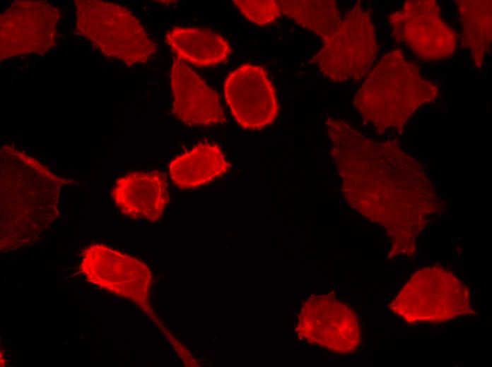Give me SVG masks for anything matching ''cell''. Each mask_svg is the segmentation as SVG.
I'll use <instances>...</instances> for the list:
<instances>
[{
  "label": "cell",
  "instance_id": "1",
  "mask_svg": "<svg viewBox=\"0 0 492 367\" xmlns=\"http://www.w3.org/2000/svg\"><path fill=\"white\" fill-rule=\"evenodd\" d=\"M1 251L32 244L59 216L65 180L13 145L1 150Z\"/></svg>",
  "mask_w": 492,
  "mask_h": 367
},
{
  "label": "cell",
  "instance_id": "2",
  "mask_svg": "<svg viewBox=\"0 0 492 367\" xmlns=\"http://www.w3.org/2000/svg\"><path fill=\"white\" fill-rule=\"evenodd\" d=\"M440 95L436 83L399 49L386 52L365 76L353 97L363 121L378 131L404 126L421 106Z\"/></svg>",
  "mask_w": 492,
  "mask_h": 367
},
{
  "label": "cell",
  "instance_id": "3",
  "mask_svg": "<svg viewBox=\"0 0 492 367\" xmlns=\"http://www.w3.org/2000/svg\"><path fill=\"white\" fill-rule=\"evenodd\" d=\"M76 28L105 56L127 65L146 63L156 51L139 20L117 4L77 0Z\"/></svg>",
  "mask_w": 492,
  "mask_h": 367
},
{
  "label": "cell",
  "instance_id": "4",
  "mask_svg": "<svg viewBox=\"0 0 492 367\" xmlns=\"http://www.w3.org/2000/svg\"><path fill=\"white\" fill-rule=\"evenodd\" d=\"M378 52L371 13L358 1L342 17L335 31L323 42L312 61L334 83L359 81L368 74Z\"/></svg>",
  "mask_w": 492,
  "mask_h": 367
},
{
  "label": "cell",
  "instance_id": "5",
  "mask_svg": "<svg viewBox=\"0 0 492 367\" xmlns=\"http://www.w3.org/2000/svg\"><path fill=\"white\" fill-rule=\"evenodd\" d=\"M389 307L409 324L442 323L472 313L468 287L440 267L416 271Z\"/></svg>",
  "mask_w": 492,
  "mask_h": 367
},
{
  "label": "cell",
  "instance_id": "6",
  "mask_svg": "<svg viewBox=\"0 0 492 367\" xmlns=\"http://www.w3.org/2000/svg\"><path fill=\"white\" fill-rule=\"evenodd\" d=\"M394 41L419 59L438 62L451 58L457 48L455 30L442 18L435 0H408L389 15Z\"/></svg>",
  "mask_w": 492,
  "mask_h": 367
},
{
  "label": "cell",
  "instance_id": "7",
  "mask_svg": "<svg viewBox=\"0 0 492 367\" xmlns=\"http://www.w3.org/2000/svg\"><path fill=\"white\" fill-rule=\"evenodd\" d=\"M79 269L88 282L130 298L146 315L158 322L147 305L151 275L144 263L106 245L93 243L83 251Z\"/></svg>",
  "mask_w": 492,
  "mask_h": 367
},
{
  "label": "cell",
  "instance_id": "8",
  "mask_svg": "<svg viewBox=\"0 0 492 367\" xmlns=\"http://www.w3.org/2000/svg\"><path fill=\"white\" fill-rule=\"evenodd\" d=\"M296 332L301 340L339 354L354 351L361 339L353 311L329 295L305 300L298 313Z\"/></svg>",
  "mask_w": 492,
  "mask_h": 367
},
{
  "label": "cell",
  "instance_id": "9",
  "mask_svg": "<svg viewBox=\"0 0 492 367\" xmlns=\"http://www.w3.org/2000/svg\"><path fill=\"white\" fill-rule=\"evenodd\" d=\"M59 18V10L45 1L13 2L0 17L1 59L49 49Z\"/></svg>",
  "mask_w": 492,
  "mask_h": 367
},
{
  "label": "cell",
  "instance_id": "10",
  "mask_svg": "<svg viewBox=\"0 0 492 367\" xmlns=\"http://www.w3.org/2000/svg\"><path fill=\"white\" fill-rule=\"evenodd\" d=\"M223 92L234 119L244 129H262L278 116L276 90L262 66L246 64L233 70L225 80Z\"/></svg>",
  "mask_w": 492,
  "mask_h": 367
},
{
  "label": "cell",
  "instance_id": "11",
  "mask_svg": "<svg viewBox=\"0 0 492 367\" xmlns=\"http://www.w3.org/2000/svg\"><path fill=\"white\" fill-rule=\"evenodd\" d=\"M170 81L172 112L177 119L190 126L226 122L218 93L177 56L173 58Z\"/></svg>",
  "mask_w": 492,
  "mask_h": 367
},
{
  "label": "cell",
  "instance_id": "12",
  "mask_svg": "<svg viewBox=\"0 0 492 367\" xmlns=\"http://www.w3.org/2000/svg\"><path fill=\"white\" fill-rule=\"evenodd\" d=\"M111 195L124 215L155 222L170 202L167 176L158 170L128 173L115 181Z\"/></svg>",
  "mask_w": 492,
  "mask_h": 367
},
{
  "label": "cell",
  "instance_id": "13",
  "mask_svg": "<svg viewBox=\"0 0 492 367\" xmlns=\"http://www.w3.org/2000/svg\"><path fill=\"white\" fill-rule=\"evenodd\" d=\"M231 168L221 148L199 143L175 157L169 164L172 182L179 188L192 189L209 184Z\"/></svg>",
  "mask_w": 492,
  "mask_h": 367
},
{
  "label": "cell",
  "instance_id": "14",
  "mask_svg": "<svg viewBox=\"0 0 492 367\" xmlns=\"http://www.w3.org/2000/svg\"><path fill=\"white\" fill-rule=\"evenodd\" d=\"M165 41L177 57L198 66L221 64L231 54L226 40L205 29L176 26L167 32Z\"/></svg>",
  "mask_w": 492,
  "mask_h": 367
},
{
  "label": "cell",
  "instance_id": "15",
  "mask_svg": "<svg viewBox=\"0 0 492 367\" xmlns=\"http://www.w3.org/2000/svg\"><path fill=\"white\" fill-rule=\"evenodd\" d=\"M459 16L462 46L470 53L474 66L483 67L491 47V1L457 0Z\"/></svg>",
  "mask_w": 492,
  "mask_h": 367
},
{
  "label": "cell",
  "instance_id": "16",
  "mask_svg": "<svg viewBox=\"0 0 492 367\" xmlns=\"http://www.w3.org/2000/svg\"><path fill=\"white\" fill-rule=\"evenodd\" d=\"M281 13L326 40L338 28L341 16L332 0L278 1Z\"/></svg>",
  "mask_w": 492,
  "mask_h": 367
},
{
  "label": "cell",
  "instance_id": "17",
  "mask_svg": "<svg viewBox=\"0 0 492 367\" xmlns=\"http://www.w3.org/2000/svg\"><path fill=\"white\" fill-rule=\"evenodd\" d=\"M233 4L250 22L262 26L273 23L281 12L278 1L234 0Z\"/></svg>",
  "mask_w": 492,
  "mask_h": 367
},
{
  "label": "cell",
  "instance_id": "18",
  "mask_svg": "<svg viewBox=\"0 0 492 367\" xmlns=\"http://www.w3.org/2000/svg\"><path fill=\"white\" fill-rule=\"evenodd\" d=\"M170 342L172 343V345L173 347H175L177 346V344H178V342L176 341L173 337H171V342Z\"/></svg>",
  "mask_w": 492,
  "mask_h": 367
},
{
  "label": "cell",
  "instance_id": "19",
  "mask_svg": "<svg viewBox=\"0 0 492 367\" xmlns=\"http://www.w3.org/2000/svg\"><path fill=\"white\" fill-rule=\"evenodd\" d=\"M174 333L175 335H180L181 332L177 327H174Z\"/></svg>",
  "mask_w": 492,
  "mask_h": 367
},
{
  "label": "cell",
  "instance_id": "20",
  "mask_svg": "<svg viewBox=\"0 0 492 367\" xmlns=\"http://www.w3.org/2000/svg\"><path fill=\"white\" fill-rule=\"evenodd\" d=\"M195 355L198 357H201V354L200 353V351L199 350H197L195 351Z\"/></svg>",
  "mask_w": 492,
  "mask_h": 367
},
{
  "label": "cell",
  "instance_id": "21",
  "mask_svg": "<svg viewBox=\"0 0 492 367\" xmlns=\"http://www.w3.org/2000/svg\"><path fill=\"white\" fill-rule=\"evenodd\" d=\"M184 342L185 343L186 345L190 346V343L187 339H183Z\"/></svg>",
  "mask_w": 492,
  "mask_h": 367
},
{
  "label": "cell",
  "instance_id": "22",
  "mask_svg": "<svg viewBox=\"0 0 492 367\" xmlns=\"http://www.w3.org/2000/svg\"><path fill=\"white\" fill-rule=\"evenodd\" d=\"M172 361H173L174 362H175V363H177V362L179 361L178 359H177V357H176L175 355H172Z\"/></svg>",
  "mask_w": 492,
  "mask_h": 367
},
{
  "label": "cell",
  "instance_id": "23",
  "mask_svg": "<svg viewBox=\"0 0 492 367\" xmlns=\"http://www.w3.org/2000/svg\"><path fill=\"white\" fill-rule=\"evenodd\" d=\"M173 353H174L173 350H172L171 348H170V355L171 356H172Z\"/></svg>",
  "mask_w": 492,
  "mask_h": 367
},
{
  "label": "cell",
  "instance_id": "24",
  "mask_svg": "<svg viewBox=\"0 0 492 367\" xmlns=\"http://www.w3.org/2000/svg\"><path fill=\"white\" fill-rule=\"evenodd\" d=\"M203 361H204V362H207L208 361H209V358L205 357V358L203 359Z\"/></svg>",
  "mask_w": 492,
  "mask_h": 367
},
{
  "label": "cell",
  "instance_id": "25",
  "mask_svg": "<svg viewBox=\"0 0 492 367\" xmlns=\"http://www.w3.org/2000/svg\"><path fill=\"white\" fill-rule=\"evenodd\" d=\"M165 318L167 319V320H168V322H170V317H169V316H165Z\"/></svg>",
  "mask_w": 492,
  "mask_h": 367
},
{
  "label": "cell",
  "instance_id": "26",
  "mask_svg": "<svg viewBox=\"0 0 492 367\" xmlns=\"http://www.w3.org/2000/svg\"><path fill=\"white\" fill-rule=\"evenodd\" d=\"M153 309H154L157 313L158 312V310L156 308L153 307Z\"/></svg>",
  "mask_w": 492,
  "mask_h": 367
},
{
  "label": "cell",
  "instance_id": "27",
  "mask_svg": "<svg viewBox=\"0 0 492 367\" xmlns=\"http://www.w3.org/2000/svg\"><path fill=\"white\" fill-rule=\"evenodd\" d=\"M200 365L206 366V365H208V364L206 363H201Z\"/></svg>",
  "mask_w": 492,
  "mask_h": 367
},
{
  "label": "cell",
  "instance_id": "28",
  "mask_svg": "<svg viewBox=\"0 0 492 367\" xmlns=\"http://www.w3.org/2000/svg\"><path fill=\"white\" fill-rule=\"evenodd\" d=\"M197 303V301H194V303Z\"/></svg>",
  "mask_w": 492,
  "mask_h": 367
}]
</instances>
